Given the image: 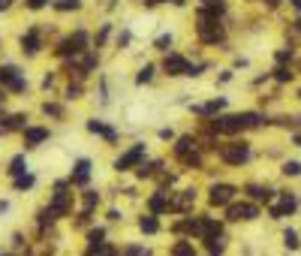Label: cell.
<instances>
[{
  "label": "cell",
  "instance_id": "1",
  "mask_svg": "<svg viewBox=\"0 0 301 256\" xmlns=\"http://www.w3.org/2000/svg\"><path fill=\"white\" fill-rule=\"evenodd\" d=\"M262 118L256 115V112H241V115H223V118H217L211 127L217 130V133H238V130H247V127H256Z\"/></svg>",
  "mask_w": 301,
  "mask_h": 256
},
{
  "label": "cell",
  "instance_id": "2",
  "mask_svg": "<svg viewBox=\"0 0 301 256\" xmlns=\"http://www.w3.org/2000/svg\"><path fill=\"white\" fill-rule=\"evenodd\" d=\"M196 30H199V40H202V43H208V46L223 43V27H220L217 15H214V12H208V9H202V12H199V24H196Z\"/></svg>",
  "mask_w": 301,
  "mask_h": 256
},
{
  "label": "cell",
  "instance_id": "3",
  "mask_svg": "<svg viewBox=\"0 0 301 256\" xmlns=\"http://www.w3.org/2000/svg\"><path fill=\"white\" fill-rule=\"evenodd\" d=\"M220 157L223 163H229V166H241L250 160V145L247 142H229V145H223L220 148Z\"/></svg>",
  "mask_w": 301,
  "mask_h": 256
},
{
  "label": "cell",
  "instance_id": "4",
  "mask_svg": "<svg viewBox=\"0 0 301 256\" xmlns=\"http://www.w3.org/2000/svg\"><path fill=\"white\" fill-rule=\"evenodd\" d=\"M163 69L169 76H199V66H190V60L181 57V54H166Z\"/></svg>",
  "mask_w": 301,
  "mask_h": 256
},
{
  "label": "cell",
  "instance_id": "5",
  "mask_svg": "<svg viewBox=\"0 0 301 256\" xmlns=\"http://www.w3.org/2000/svg\"><path fill=\"white\" fill-rule=\"evenodd\" d=\"M193 139L190 136H184V139H178V145H175V157L184 163V166H199V154H196V148H193Z\"/></svg>",
  "mask_w": 301,
  "mask_h": 256
},
{
  "label": "cell",
  "instance_id": "6",
  "mask_svg": "<svg viewBox=\"0 0 301 256\" xmlns=\"http://www.w3.org/2000/svg\"><path fill=\"white\" fill-rule=\"evenodd\" d=\"M142 157H145V145H133V148H130L127 154H121V157L115 160V169H118V172H127V169L139 166V163H142Z\"/></svg>",
  "mask_w": 301,
  "mask_h": 256
},
{
  "label": "cell",
  "instance_id": "7",
  "mask_svg": "<svg viewBox=\"0 0 301 256\" xmlns=\"http://www.w3.org/2000/svg\"><path fill=\"white\" fill-rule=\"evenodd\" d=\"M0 85H6L9 91H24V79L15 66H0Z\"/></svg>",
  "mask_w": 301,
  "mask_h": 256
},
{
  "label": "cell",
  "instance_id": "8",
  "mask_svg": "<svg viewBox=\"0 0 301 256\" xmlns=\"http://www.w3.org/2000/svg\"><path fill=\"white\" fill-rule=\"evenodd\" d=\"M85 46H88V33H85V30H79L75 36L63 40V46H60V54H79V51H85Z\"/></svg>",
  "mask_w": 301,
  "mask_h": 256
},
{
  "label": "cell",
  "instance_id": "9",
  "mask_svg": "<svg viewBox=\"0 0 301 256\" xmlns=\"http://www.w3.org/2000/svg\"><path fill=\"white\" fill-rule=\"evenodd\" d=\"M232 196H235V187H229V184H214L211 187V205H229Z\"/></svg>",
  "mask_w": 301,
  "mask_h": 256
},
{
  "label": "cell",
  "instance_id": "10",
  "mask_svg": "<svg viewBox=\"0 0 301 256\" xmlns=\"http://www.w3.org/2000/svg\"><path fill=\"white\" fill-rule=\"evenodd\" d=\"M49 211H51L54 217H63V214L69 211V193L63 190V184H57V193H54V202L49 205Z\"/></svg>",
  "mask_w": 301,
  "mask_h": 256
},
{
  "label": "cell",
  "instance_id": "11",
  "mask_svg": "<svg viewBox=\"0 0 301 256\" xmlns=\"http://www.w3.org/2000/svg\"><path fill=\"white\" fill-rule=\"evenodd\" d=\"M259 214L256 205H229V220H253V217Z\"/></svg>",
  "mask_w": 301,
  "mask_h": 256
},
{
  "label": "cell",
  "instance_id": "12",
  "mask_svg": "<svg viewBox=\"0 0 301 256\" xmlns=\"http://www.w3.org/2000/svg\"><path fill=\"white\" fill-rule=\"evenodd\" d=\"M295 208H298V199H295V196H289V193H283L280 205H274V208H271V217H283V214H292Z\"/></svg>",
  "mask_w": 301,
  "mask_h": 256
},
{
  "label": "cell",
  "instance_id": "13",
  "mask_svg": "<svg viewBox=\"0 0 301 256\" xmlns=\"http://www.w3.org/2000/svg\"><path fill=\"white\" fill-rule=\"evenodd\" d=\"M88 178H91V160H79V163H75L72 184H88Z\"/></svg>",
  "mask_w": 301,
  "mask_h": 256
},
{
  "label": "cell",
  "instance_id": "14",
  "mask_svg": "<svg viewBox=\"0 0 301 256\" xmlns=\"http://www.w3.org/2000/svg\"><path fill=\"white\" fill-rule=\"evenodd\" d=\"M46 139H49V130H43V127L24 130V142H27V145H40V142H46Z\"/></svg>",
  "mask_w": 301,
  "mask_h": 256
},
{
  "label": "cell",
  "instance_id": "15",
  "mask_svg": "<svg viewBox=\"0 0 301 256\" xmlns=\"http://www.w3.org/2000/svg\"><path fill=\"white\" fill-rule=\"evenodd\" d=\"M21 46H24L27 54H36V51H40V33H36V30H27L24 40H21Z\"/></svg>",
  "mask_w": 301,
  "mask_h": 256
},
{
  "label": "cell",
  "instance_id": "16",
  "mask_svg": "<svg viewBox=\"0 0 301 256\" xmlns=\"http://www.w3.org/2000/svg\"><path fill=\"white\" fill-rule=\"evenodd\" d=\"M88 130H91V133H97V136H102V139H108V142H115V139H118V133H115V130L105 127V124H100V121H91V124H88Z\"/></svg>",
  "mask_w": 301,
  "mask_h": 256
},
{
  "label": "cell",
  "instance_id": "17",
  "mask_svg": "<svg viewBox=\"0 0 301 256\" xmlns=\"http://www.w3.org/2000/svg\"><path fill=\"white\" fill-rule=\"evenodd\" d=\"M88 256H118V250L111 247V244H105V241H102V244H94V247L88 250Z\"/></svg>",
  "mask_w": 301,
  "mask_h": 256
},
{
  "label": "cell",
  "instance_id": "18",
  "mask_svg": "<svg viewBox=\"0 0 301 256\" xmlns=\"http://www.w3.org/2000/svg\"><path fill=\"white\" fill-rule=\"evenodd\" d=\"M24 115H12V118H3V130H24Z\"/></svg>",
  "mask_w": 301,
  "mask_h": 256
},
{
  "label": "cell",
  "instance_id": "19",
  "mask_svg": "<svg viewBox=\"0 0 301 256\" xmlns=\"http://www.w3.org/2000/svg\"><path fill=\"white\" fill-rule=\"evenodd\" d=\"M24 169H27V163H24V157L18 154V157H12V163H9V175H15V178H21L24 175Z\"/></svg>",
  "mask_w": 301,
  "mask_h": 256
},
{
  "label": "cell",
  "instance_id": "20",
  "mask_svg": "<svg viewBox=\"0 0 301 256\" xmlns=\"http://www.w3.org/2000/svg\"><path fill=\"white\" fill-rule=\"evenodd\" d=\"M193 199H196V193H193V190H184V196H178V199L172 202V208H178V211H184V208H187V205H190Z\"/></svg>",
  "mask_w": 301,
  "mask_h": 256
},
{
  "label": "cell",
  "instance_id": "21",
  "mask_svg": "<svg viewBox=\"0 0 301 256\" xmlns=\"http://www.w3.org/2000/svg\"><path fill=\"white\" fill-rule=\"evenodd\" d=\"M172 256H196V250H193V244H187V241H178V244L172 247Z\"/></svg>",
  "mask_w": 301,
  "mask_h": 256
},
{
  "label": "cell",
  "instance_id": "22",
  "mask_svg": "<svg viewBox=\"0 0 301 256\" xmlns=\"http://www.w3.org/2000/svg\"><path fill=\"white\" fill-rule=\"evenodd\" d=\"M139 229L150 235V232H157V229H160V223L154 220V217H142V220H139Z\"/></svg>",
  "mask_w": 301,
  "mask_h": 256
},
{
  "label": "cell",
  "instance_id": "23",
  "mask_svg": "<svg viewBox=\"0 0 301 256\" xmlns=\"http://www.w3.org/2000/svg\"><path fill=\"white\" fill-rule=\"evenodd\" d=\"M247 193H250L253 199H265V202L274 196V190H262V187H256V184H250V187H247Z\"/></svg>",
  "mask_w": 301,
  "mask_h": 256
},
{
  "label": "cell",
  "instance_id": "24",
  "mask_svg": "<svg viewBox=\"0 0 301 256\" xmlns=\"http://www.w3.org/2000/svg\"><path fill=\"white\" fill-rule=\"evenodd\" d=\"M223 247H226V241H223L220 235H211V238H208V250H211V256L223 253Z\"/></svg>",
  "mask_w": 301,
  "mask_h": 256
},
{
  "label": "cell",
  "instance_id": "25",
  "mask_svg": "<svg viewBox=\"0 0 301 256\" xmlns=\"http://www.w3.org/2000/svg\"><path fill=\"white\" fill-rule=\"evenodd\" d=\"M82 3L79 0H54V9H60V12H69V9H79Z\"/></svg>",
  "mask_w": 301,
  "mask_h": 256
},
{
  "label": "cell",
  "instance_id": "26",
  "mask_svg": "<svg viewBox=\"0 0 301 256\" xmlns=\"http://www.w3.org/2000/svg\"><path fill=\"white\" fill-rule=\"evenodd\" d=\"M150 79H154V66L145 63V66H142V72L136 76V82H139V85H145V82H150Z\"/></svg>",
  "mask_w": 301,
  "mask_h": 256
},
{
  "label": "cell",
  "instance_id": "27",
  "mask_svg": "<svg viewBox=\"0 0 301 256\" xmlns=\"http://www.w3.org/2000/svg\"><path fill=\"white\" fill-rule=\"evenodd\" d=\"M166 208H169L166 196H154V199H150V211H154V214H160V211H166Z\"/></svg>",
  "mask_w": 301,
  "mask_h": 256
},
{
  "label": "cell",
  "instance_id": "28",
  "mask_svg": "<svg viewBox=\"0 0 301 256\" xmlns=\"http://www.w3.org/2000/svg\"><path fill=\"white\" fill-rule=\"evenodd\" d=\"M283 244H286L289 250H295V247H298V235H295L292 229H286V232H283Z\"/></svg>",
  "mask_w": 301,
  "mask_h": 256
},
{
  "label": "cell",
  "instance_id": "29",
  "mask_svg": "<svg viewBox=\"0 0 301 256\" xmlns=\"http://www.w3.org/2000/svg\"><path fill=\"white\" fill-rule=\"evenodd\" d=\"M283 175H301V163H298V160L283 163Z\"/></svg>",
  "mask_w": 301,
  "mask_h": 256
},
{
  "label": "cell",
  "instance_id": "30",
  "mask_svg": "<svg viewBox=\"0 0 301 256\" xmlns=\"http://www.w3.org/2000/svg\"><path fill=\"white\" fill-rule=\"evenodd\" d=\"M15 187H18V190H27V187H33V178H30V175H21V178H15Z\"/></svg>",
  "mask_w": 301,
  "mask_h": 256
},
{
  "label": "cell",
  "instance_id": "31",
  "mask_svg": "<svg viewBox=\"0 0 301 256\" xmlns=\"http://www.w3.org/2000/svg\"><path fill=\"white\" fill-rule=\"evenodd\" d=\"M205 9L208 12H223L226 6H223V0H205Z\"/></svg>",
  "mask_w": 301,
  "mask_h": 256
},
{
  "label": "cell",
  "instance_id": "32",
  "mask_svg": "<svg viewBox=\"0 0 301 256\" xmlns=\"http://www.w3.org/2000/svg\"><path fill=\"white\" fill-rule=\"evenodd\" d=\"M154 46H157L160 51H166V49L172 46V36H169V33H163V36H157V43H154Z\"/></svg>",
  "mask_w": 301,
  "mask_h": 256
},
{
  "label": "cell",
  "instance_id": "33",
  "mask_svg": "<svg viewBox=\"0 0 301 256\" xmlns=\"http://www.w3.org/2000/svg\"><path fill=\"white\" fill-rule=\"evenodd\" d=\"M274 79H277V82H289V79H292V72H289L286 66H280V69H274Z\"/></svg>",
  "mask_w": 301,
  "mask_h": 256
},
{
  "label": "cell",
  "instance_id": "34",
  "mask_svg": "<svg viewBox=\"0 0 301 256\" xmlns=\"http://www.w3.org/2000/svg\"><path fill=\"white\" fill-rule=\"evenodd\" d=\"M124 256H150V250H145V247H127Z\"/></svg>",
  "mask_w": 301,
  "mask_h": 256
},
{
  "label": "cell",
  "instance_id": "35",
  "mask_svg": "<svg viewBox=\"0 0 301 256\" xmlns=\"http://www.w3.org/2000/svg\"><path fill=\"white\" fill-rule=\"evenodd\" d=\"M160 163H148V166H139V178H148V175H154V169H157Z\"/></svg>",
  "mask_w": 301,
  "mask_h": 256
},
{
  "label": "cell",
  "instance_id": "36",
  "mask_svg": "<svg viewBox=\"0 0 301 256\" xmlns=\"http://www.w3.org/2000/svg\"><path fill=\"white\" fill-rule=\"evenodd\" d=\"M102 238H105V232H102V229H94V232H91V247H94V244H102Z\"/></svg>",
  "mask_w": 301,
  "mask_h": 256
},
{
  "label": "cell",
  "instance_id": "37",
  "mask_svg": "<svg viewBox=\"0 0 301 256\" xmlns=\"http://www.w3.org/2000/svg\"><path fill=\"white\" fill-rule=\"evenodd\" d=\"M94 205H97V193H88V196H85V211H91Z\"/></svg>",
  "mask_w": 301,
  "mask_h": 256
},
{
  "label": "cell",
  "instance_id": "38",
  "mask_svg": "<svg viewBox=\"0 0 301 256\" xmlns=\"http://www.w3.org/2000/svg\"><path fill=\"white\" fill-rule=\"evenodd\" d=\"M277 60L283 63V60H292V49H283V51H277Z\"/></svg>",
  "mask_w": 301,
  "mask_h": 256
},
{
  "label": "cell",
  "instance_id": "39",
  "mask_svg": "<svg viewBox=\"0 0 301 256\" xmlns=\"http://www.w3.org/2000/svg\"><path fill=\"white\" fill-rule=\"evenodd\" d=\"M46 3H49V0H27V6H30V9H43Z\"/></svg>",
  "mask_w": 301,
  "mask_h": 256
},
{
  "label": "cell",
  "instance_id": "40",
  "mask_svg": "<svg viewBox=\"0 0 301 256\" xmlns=\"http://www.w3.org/2000/svg\"><path fill=\"white\" fill-rule=\"evenodd\" d=\"M79 94H82V88H79V85H75V88H69V91H66V97H69V100H75V97H79Z\"/></svg>",
  "mask_w": 301,
  "mask_h": 256
},
{
  "label": "cell",
  "instance_id": "41",
  "mask_svg": "<svg viewBox=\"0 0 301 256\" xmlns=\"http://www.w3.org/2000/svg\"><path fill=\"white\" fill-rule=\"evenodd\" d=\"M46 115H60V108H57V105H49V102H46Z\"/></svg>",
  "mask_w": 301,
  "mask_h": 256
},
{
  "label": "cell",
  "instance_id": "42",
  "mask_svg": "<svg viewBox=\"0 0 301 256\" xmlns=\"http://www.w3.org/2000/svg\"><path fill=\"white\" fill-rule=\"evenodd\" d=\"M105 36H108V24H105V27H102V30H100V36H97V46H100V43H102V40H105Z\"/></svg>",
  "mask_w": 301,
  "mask_h": 256
},
{
  "label": "cell",
  "instance_id": "43",
  "mask_svg": "<svg viewBox=\"0 0 301 256\" xmlns=\"http://www.w3.org/2000/svg\"><path fill=\"white\" fill-rule=\"evenodd\" d=\"M12 6V0H0V12H3V9H9Z\"/></svg>",
  "mask_w": 301,
  "mask_h": 256
},
{
  "label": "cell",
  "instance_id": "44",
  "mask_svg": "<svg viewBox=\"0 0 301 256\" xmlns=\"http://www.w3.org/2000/svg\"><path fill=\"white\" fill-rule=\"evenodd\" d=\"M289 3H292V6H295L298 12H301V0H289Z\"/></svg>",
  "mask_w": 301,
  "mask_h": 256
},
{
  "label": "cell",
  "instance_id": "45",
  "mask_svg": "<svg viewBox=\"0 0 301 256\" xmlns=\"http://www.w3.org/2000/svg\"><path fill=\"white\" fill-rule=\"evenodd\" d=\"M145 3H148V6H154V3H160V0H145Z\"/></svg>",
  "mask_w": 301,
  "mask_h": 256
},
{
  "label": "cell",
  "instance_id": "46",
  "mask_svg": "<svg viewBox=\"0 0 301 256\" xmlns=\"http://www.w3.org/2000/svg\"><path fill=\"white\" fill-rule=\"evenodd\" d=\"M277 3H280V0H268V6H277Z\"/></svg>",
  "mask_w": 301,
  "mask_h": 256
},
{
  "label": "cell",
  "instance_id": "47",
  "mask_svg": "<svg viewBox=\"0 0 301 256\" xmlns=\"http://www.w3.org/2000/svg\"><path fill=\"white\" fill-rule=\"evenodd\" d=\"M295 142H298V145H301V136H298V139H295Z\"/></svg>",
  "mask_w": 301,
  "mask_h": 256
},
{
  "label": "cell",
  "instance_id": "48",
  "mask_svg": "<svg viewBox=\"0 0 301 256\" xmlns=\"http://www.w3.org/2000/svg\"><path fill=\"white\" fill-rule=\"evenodd\" d=\"M0 100H3V94H0Z\"/></svg>",
  "mask_w": 301,
  "mask_h": 256
}]
</instances>
